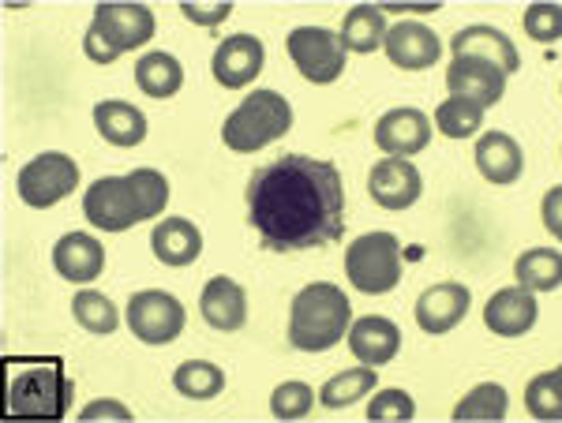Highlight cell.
I'll return each instance as SVG.
<instances>
[{"instance_id": "1", "label": "cell", "mask_w": 562, "mask_h": 423, "mask_svg": "<svg viewBox=\"0 0 562 423\" xmlns=\"http://www.w3.org/2000/svg\"><path fill=\"white\" fill-rule=\"evenodd\" d=\"M248 221L270 251H307L341 240L346 184L334 161L281 155L248 180Z\"/></svg>"}, {"instance_id": "2", "label": "cell", "mask_w": 562, "mask_h": 423, "mask_svg": "<svg viewBox=\"0 0 562 423\" xmlns=\"http://www.w3.org/2000/svg\"><path fill=\"white\" fill-rule=\"evenodd\" d=\"M169 180L158 169H135L128 176H102L87 187L83 214L94 229L124 232L166 210Z\"/></svg>"}, {"instance_id": "3", "label": "cell", "mask_w": 562, "mask_h": 423, "mask_svg": "<svg viewBox=\"0 0 562 423\" xmlns=\"http://www.w3.org/2000/svg\"><path fill=\"white\" fill-rule=\"evenodd\" d=\"M352 304L349 296L330 282H315L293 296L289 308V341L301 353H326L349 338Z\"/></svg>"}, {"instance_id": "4", "label": "cell", "mask_w": 562, "mask_h": 423, "mask_svg": "<svg viewBox=\"0 0 562 423\" xmlns=\"http://www.w3.org/2000/svg\"><path fill=\"white\" fill-rule=\"evenodd\" d=\"M158 31V20L147 4H105L94 8V20H90L83 34V53L94 65H113L116 57L147 45Z\"/></svg>"}, {"instance_id": "5", "label": "cell", "mask_w": 562, "mask_h": 423, "mask_svg": "<svg viewBox=\"0 0 562 423\" xmlns=\"http://www.w3.org/2000/svg\"><path fill=\"white\" fill-rule=\"evenodd\" d=\"M293 128V105L278 90H251L248 98L225 116L222 142L233 155H256V150L278 142Z\"/></svg>"}, {"instance_id": "6", "label": "cell", "mask_w": 562, "mask_h": 423, "mask_svg": "<svg viewBox=\"0 0 562 423\" xmlns=\"http://www.w3.org/2000/svg\"><path fill=\"white\" fill-rule=\"evenodd\" d=\"M346 277L357 293L383 296L402 282V244L394 232H364L346 248Z\"/></svg>"}, {"instance_id": "7", "label": "cell", "mask_w": 562, "mask_h": 423, "mask_svg": "<svg viewBox=\"0 0 562 423\" xmlns=\"http://www.w3.org/2000/svg\"><path fill=\"white\" fill-rule=\"evenodd\" d=\"M71 404V382L60 371V359L53 364H38L23 371L8 390V412L12 416H45L60 420Z\"/></svg>"}, {"instance_id": "8", "label": "cell", "mask_w": 562, "mask_h": 423, "mask_svg": "<svg viewBox=\"0 0 562 423\" xmlns=\"http://www.w3.org/2000/svg\"><path fill=\"white\" fill-rule=\"evenodd\" d=\"M285 49H289V60H293L307 83L326 87L346 71V45H341V34L326 31V26H296L285 38Z\"/></svg>"}, {"instance_id": "9", "label": "cell", "mask_w": 562, "mask_h": 423, "mask_svg": "<svg viewBox=\"0 0 562 423\" xmlns=\"http://www.w3.org/2000/svg\"><path fill=\"white\" fill-rule=\"evenodd\" d=\"M76 187H79V165L68 155H60V150H49V155L31 158L20 169L23 203L38 206V210H45V206H53L60 199H68Z\"/></svg>"}, {"instance_id": "10", "label": "cell", "mask_w": 562, "mask_h": 423, "mask_svg": "<svg viewBox=\"0 0 562 423\" xmlns=\"http://www.w3.org/2000/svg\"><path fill=\"white\" fill-rule=\"evenodd\" d=\"M184 304L173 293L147 289L128 300V327L143 345H169L184 334Z\"/></svg>"}, {"instance_id": "11", "label": "cell", "mask_w": 562, "mask_h": 423, "mask_svg": "<svg viewBox=\"0 0 562 423\" xmlns=\"http://www.w3.org/2000/svg\"><path fill=\"white\" fill-rule=\"evenodd\" d=\"M368 195L383 210L402 214L424 195V176L409 158H383L368 173Z\"/></svg>"}, {"instance_id": "12", "label": "cell", "mask_w": 562, "mask_h": 423, "mask_svg": "<svg viewBox=\"0 0 562 423\" xmlns=\"http://www.w3.org/2000/svg\"><path fill=\"white\" fill-rule=\"evenodd\" d=\"M431 128L424 110H413V105H402V110H390L375 121V147L390 158H409L420 155L431 142Z\"/></svg>"}, {"instance_id": "13", "label": "cell", "mask_w": 562, "mask_h": 423, "mask_svg": "<svg viewBox=\"0 0 562 423\" xmlns=\"http://www.w3.org/2000/svg\"><path fill=\"white\" fill-rule=\"evenodd\" d=\"M262 65H267V49L256 34H229V38L217 42L214 49V79L229 90H244L248 83H256Z\"/></svg>"}, {"instance_id": "14", "label": "cell", "mask_w": 562, "mask_h": 423, "mask_svg": "<svg viewBox=\"0 0 562 423\" xmlns=\"http://www.w3.org/2000/svg\"><path fill=\"white\" fill-rule=\"evenodd\" d=\"M383 49H386L390 65L402 68V71H428L439 65V57H442L439 34L416 20H402V23L390 26Z\"/></svg>"}, {"instance_id": "15", "label": "cell", "mask_w": 562, "mask_h": 423, "mask_svg": "<svg viewBox=\"0 0 562 423\" xmlns=\"http://www.w3.org/2000/svg\"><path fill=\"white\" fill-rule=\"evenodd\" d=\"M469 304H473V296H469L465 285L439 282V285H431V289H424L420 300H416V322H420L424 334L442 338L465 319Z\"/></svg>"}, {"instance_id": "16", "label": "cell", "mask_w": 562, "mask_h": 423, "mask_svg": "<svg viewBox=\"0 0 562 423\" xmlns=\"http://www.w3.org/2000/svg\"><path fill=\"white\" fill-rule=\"evenodd\" d=\"M447 87L454 98H469L480 110H487V105L503 102L506 71H498L495 65L476 60V57H454V65L447 68Z\"/></svg>"}, {"instance_id": "17", "label": "cell", "mask_w": 562, "mask_h": 423, "mask_svg": "<svg viewBox=\"0 0 562 423\" xmlns=\"http://www.w3.org/2000/svg\"><path fill=\"white\" fill-rule=\"evenodd\" d=\"M537 315H540L537 293L514 285V289H498L484 304V327L498 338H521L537 327Z\"/></svg>"}, {"instance_id": "18", "label": "cell", "mask_w": 562, "mask_h": 423, "mask_svg": "<svg viewBox=\"0 0 562 423\" xmlns=\"http://www.w3.org/2000/svg\"><path fill=\"white\" fill-rule=\"evenodd\" d=\"M450 53H454V57L487 60V65H495L498 71H506V76H514V71L521 68L518 45L487 23H473V26H465V31H458L454 38H450Z\"/></svg>"}, {"instance_id": "19", "label": "cell", "mask_w": 562, "mask_h": 423, "mask_svg": "<svg viewBox=\"0 0 562 423\" xmlns=\"http://www.w3.org/2000/svg\"><path fill=\"white\" fill-rule=\"evenodd\" d=\"M199 311H203V322L214 327L217 334H233L248 322V296L233 277H211L203 285V296H199Z\"/></svg>"}, {"instance_id": "20", "label": "cell", "mask_w": 562, "mask_h": 423, "mask_svg": "<svg viewBox=\"0 0 562 423\" xmlns=\"http://www.w3.org/2000/svg\"><path fill=\"white\" fill-rule=\"evenodd\" d=\"M473 155H476L480 176H484L487 184H495V187L518 184V176H521V169H525V155H521V147H518V139H514V135L484 132L476 139Z\"/></svg>"}, {"instance_id": "21", "label": "cell", "mask_w": 562, "mask_h": 423, "mask_svg": "<svg viewBox=\"0 0 562 423\" xmlns=\"http://www.w3.org/2000/svg\"><path fill=\"white\" fill-rule=\"evenodd\" d=\"M349 348L360 364L368 367H383L397 356L402 348V330H397L394 319H383V315H364V319H352L349 327Z\"/></svg>"}, {"instance_id": "22", "label": "cell", "mask_w": 562, "mask_h": 423, "mask_svg": "<svg viewBox=\"0 0 562 423\" xmlns=\"http://www.w3.org/2000/svg\"><path fill=\"white\" fill-rule=\"evenodd\" d=\"M53 266L65 282L90 285L105 270V248L87 232H68L53 244Z\"/></svg>"}, {"instance_id": "23", "label": "cell", "mask_w": 562, "mask_h": 423, "mask_svg": "<svg viewBox=\"0 0 562 423\" xmlns=\"http://www.w3.org/2000/svg\"><path fill=\"white\" fill-rule=\"evenodd\" d=\"M150 248L166 266H192L203 255V232L188 218H161L150 232Z\"/></svg>"}, {"instance_id": "24", "label": "cell", "mask_w": 562, "mask_h": 423, "mask_svg": "<svg viewBox=\"0 0 562 423\" xmlns=\"http://www.w3.org/2000/svg\"><path fill=\"white\" fill-rule=\"evenodd\" d=\"M94 128L113 147H139L147 139V116L135 110L132 102H98Z\"/></svg>"}, {"instance_id": "25", "label": "cell", "mask_w": 562, "mask_h": 423, "mask_svg": "<svg viewBox=\"0 0 562 423\" xmlns=\"http://www.w3.org/2000/svg\"><path fill=\"white\" fill-rule=\"evenodd\" d=\"M135 83L150 98H173L184 87V65H180L173 53H161V49L143 53L139 65H135Z\"/></svg>"}, {"instance_id": "26", "label": "cell", "mask_w": 562, "mask_h": 423, "mask_svg": "<svg viewBox=\"0 0 562 423\" xmlns=\"http://www.w3.org/2000/svg\"><path fill=\"white\" fill-rule=\"evenodd\" d=\"M514 277L529 293H555L562 285V251L555 248L521 251L518 263H514Z\"/></svg>"}, {"instance_id": "27", "label": "cell", "mask_w": 562, "mask_h": 423, "mask_svg": "<svg viewBox=\"0 0 562 423\" xmlns=\"http://www.w3.org/2000/svg\"><path fill=\"white\" fill-rule=\"evenodd\" d=\"M386 20H383V8L379 4H357L352 12H346L341 20V45L352 53H375L379 45L386 42Z\"/></svg>"}, {"instance_id": "28", "label": "cell", "mask_w": 562, "mask_h": 423, "mask_svg": "<svg viewBox=\"0 0 562 423\" xmlns=\"http://www.w3.org/2000/svg\"><path fill=\"white\" fill-rule=\"evenodd\" d=\"M375 367H349V371H341V375H334V379H326L323 382V390H319V401H323V409H349V404H357L364 393H375Z\"/></svg>"}, {"instance_id": "29", "label": "cell", "mask_w": 562, "mask_h": 423, "mask_svg": "<svg viewBox=\"0 0 562 423\" xmlns=\"http://www.w3.org/2000/svg\"><path fill=\"white\" fill-rule=\"evenodd\" d=\"M173 386L188 401H211L225 390V375L211 359H184L173 371Z\"/></svg>"}, {"instance_id": "30", "label": "cell", "mask_w": 562, "mask_h": 423, "mask_svg": "<svg viewBox=\"0 0 562 423\" xmlns=\"http://www.w3.org/2000/svg\"><path fill=\"white\" fill-rule=\"evenodd\" d=\"M435 128H439L447 139H473V135L484 128V110L469 98H454L450 94L447 102L435 110Z\"/></svg>"}, {"instance_id": "31", "label": "cell", "mask_w": 562, "mask_h": 423, "mask_svg": "<svg viewBox=\"0 0 562 423\" xmlns=\"http://www.w3.org/2000/svg\"><path fill=\"white\" fill-rule=\"evenodd\" d=\"M510 409V398L498 382H480L473 390L465 393L458 404H454V420H484V423H495L506 416Z\"/></svg>"}, {"instance_id": "32", "label": "cell", "mask_w": 562, "mask_h": 423, "mask_svg": "<svg viewBox=\"0 0 562 423\" xmlns=\"http://www.w3.org/2000/svg\"><path fill=\"white\" fill-rule=\"evenodd\" d=\"M71 315H76V322L87 330V334H98V338L116 334V322H121V315H116L113 304L94 289L76 293V300H71Z\"/></svg>"}, {"instance_id": "33", "label": "cell", "mask_w": 562, "mask_h": 423, "mask_svg": "<svg viewBox=\"0 0 562 423\" xmlns=\"http://www.w3.org/2000/svg\"><path fill=\"white\" fill-rule=\"evenodd\" d=\"M525 409L548 423L562 420V367L548 375H537V379L525 386Z\"/></svg>"}, {"instance_id": "34", "label": "cell", "mask_w": 562, "mask_h": 423, "mask_svg": "<svg viewBox=\"0 0 562 423\" xmlns=\"http://www.w3.org/2000/svg\"><path fill=\"white\" fill-rule=\"evenodd\" d=\"M315 398H319V393L307 382H281L278 390L270 393V412H274L278 420H304L307 412L315 409Z\"/></svg>"}, {"instance_id": "35", "label": "cell", "mask_w": 562, "mask_h": 423, "mask_svg": "<svg viewBox=\"0 0 562 423\" xmlns=\"http://www.w3.org/2000/svg\"><path fill=\"white\" fill-rule=\"evenodd\" d=\"M416 416V404L405 390L390 386V390H379L375 398L368 404V420L379 423V420H413Z\"/></svg>"}, {"instance_id": "36", "label": "cell", "mask_w": 562, "mask_h": 423, "mask_svg": "<svg viewBox=\"0 0 562 423\" xmlns=\"http://www.w3.org/2000/svg\"><path fill=\"white\" fill-rule=\"evenodd\" d=\"M525 31L537 42H555L562 38V4H529L525 12Z\"/></svg>"}, {"instance_id": "37", "label": "cell", "mask_w": 562, "mask_h": 423, "mask_svg": "<svg viewBox=\"0 0 562 423\" xmlns=\"http://www.w3.org/2000/svg\"><path fill=\"white\" fill-rule=\"evenodd\" d=\"M229 8L233 4H225V0H217L214 8H206V4H195V0H184V4H180V12L188 15V20L192 23H203V26H217L225 20V15H229Z\"/></svg>"}, {"instance_id": "38", "label": "cell", "mask_w": 562, "mask_h": 423, "mask_svg": "<svg viewBox=\"0 0 562 423\" xmlns=\"http://www.w3.org/2000/svg\"><path fill=\"white\" fill-rule=\"evenodd\" d=\"M540 214H543V225H548V232L562 244V184L551 187V192L543 195Z\"/></svg>"}, {"instance_id": "39", "label": "cell", "mask_w": 562, "mask_h": 423, "mask_svg": "<svg viewBox=\"0 0 562 423\" xmlns=\"http://www.w3.org/2000/svg\"><path fill=\"white\" fill-rule=\"evenodd\" d=\"M98 416H121V420H132V409H124V404L116 401H94L83 409V420H98Z\"/></svg>"}, {"instance_id": "40", "label": "cell", "mask_w": 562, "mask_h": 423, "mask_svg": "<svg viewBox=\"0 0 562 423\" xmlns=\"http://www.w3.org/2000/svg\"><path fill=\"white\" fill-rule=\"evenodd\" d=\"M379 8H383V15H386V12H409V8L413 12H435L439 4H435V0H420V4H397V0H390V4H379Z\"/></svg>"}]
</instances>
